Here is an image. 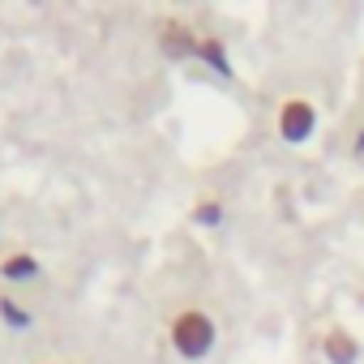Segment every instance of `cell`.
<instances>
[{"label":"cell","mask_w":364,"mask_h":364,"mask_svg":"<svg viewBox=\"0 0 364 364\" xmlns=\"http://www.w3.org/2000/svg\"><path fill=\"white\" fill-rule=\"evenodd\" d=\"M171 347L185 355V360H202L215 347V321L202 309H185L171 321Z\"/></svg>","instance_id":"6da1fadb"},{"label":"cell","mask_w":364,"mask_h":364,"mask_svg":"<svg viewBox=\"0 0 364 364\" xmlns=\"http://www.w3.org/2000/svg\"><path fill=\"white\" fill-rule=\"evenodd\" d=\"M313 124H317V112H313V103H304V99H287L283 103V112H279V133H283V141H304L309 133H313Z\"/></svg>","instance_id":"7a4b0ae2"},{"label":"cell","mask_w":364,"mask_h":364,"mask_svg":"<svg viewBox=\"0 0 364 364\" xmlns=\"http://www.w3.org/2000/svg\"><path fill=\"white\" fill-rule=\"evenodd\" d=\"M326 355H330L334 364H355V360H360V347H355L351 334L334 330V334H326Z\"/></svg>","instance_id":"3957f363"},{"label":"cell","mask_w":364,"mask_h":364,"mask_svg":"<svg viewBox=\"0 0 364 364\" xmlns=\"http://www.w3.org/2000/svg\"><path fill=\"white\" fill-rule=\"evenodd\" d=\"M0 274H5L9 283H31V279H39V262L31 253H18V257H5Z\"/></svg>","instance_id":"277c9868"},{"label":"cell","mask_w":364,"mask_h":364,"mask_svg":"<svg viewBox=\"0 0 364 364\" xmlns=\"http://www.w3.org/2000/svg\"><path fill=\"white\" fill-rule=\"evenodd\" d=\"M0 313H5V321H9V326H31L26 309H18L14 300H0Z\"/></svg>","instance_id":"5b68a950"},{"label":"cell","mask_w":364,"mask_h":364,"mask_svg":"<svg viewBox=\"0 0 364 364\" xmlns=\"http://www.w3.org/2000/svg\"><path fill=\"white\" fill-rule=\"evenodd\" d=\"M202 56H206L215 69H223V73H228V56L219 52V43H215V39H202Z\"/></svg>","instance_id":"8992f818"},{"label":"cell","mask_w":364,"mask_h":364,"mask_svg":"<svg viewBox=\"0 0 364 364\" xmlns=\"http://www.w3.org/2000/svg\"><path fill=\"white\" fill-rule=\"evenodd\" d=\"M198 219H202V223H215V219H219V206H215V202H206V206H202V215H198Z\"/></svg>","instance_id":"52a82bcc"},{"label":"cell","mask_w":364,"mask_h":364,"mask_svg":"<svg viewBox=\"0 0 364 364\" xmlns=\"http://www.w3.org/2000/svg\"><path fill=\"white\" fill-rule=\"evenodd\" d=\"M355 154H364V133H360V137H355Z\"/></svg>","instance_id":"ba28073f"}]
</instances>
